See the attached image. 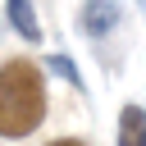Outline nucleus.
<instances>
[{
	"instance_id": "f257e3e1",
	"label": "nucleus",
	"mask_w": 146,
	"mask_h": 146,
	"mask_svg": "<svg viewBox=\"0 0 146 146\" xmlns=\"http://www.w3.org/2000/svg\"><path fill=\"white\" fill-rule=\"evenodd\" d=\"M46 119V78L32 59H5L0 64V137L18 141L36 132Z\"/></svg>"
},
{
	"instance_id": "f03ea898",
	"label": "nucleus",
	"mask_w": 146,
	"mask_h": 146,
	"mask_svg": "<svg viewBox=\"0 0 146 146\" xmlns=\"http://www.w3.org/2000/svg\"><path fill=\"white\" fill-rule=\"evenodd\" d=\"M114 23H119L114 0H87V5H82V32H87V36H105Z\"/></svg>"
},
{
	"instance_id": "7ed1b4c3",
	"label": "nucleus",
	"mask_w": 146,
	"mask_h": 146,
	"mask_svg": "<svg viewBox=\"0 0 146 146\" xmlns=\"http://www.w3.org/2000/svg\"><path fill=\"white\" fill-rule=\"evenodd\" d=\"M119 146H146V110L141 105H123V114H119Z\"/></svg>"
},
{
	"instance_id": "20e7f679",
	"label": "nucleus",
	"mask_w": 146,
	"mask_h": 146,
	"mask_svg": "<svg viewBox=\"0 0 146 146\" xmlns=\"http://www.w3.org/2000/svg\"><path fill=\"white\" fill-rule=\"evenodd\" d=\"M9 5V27L23 36V41H41V23H36V14H32V0H5Z\"/></svg>"
},
{
	"instance_id": "39448f33",
	"label": "nucleus",
	"mask_w": 146,
	"mask_h": 146,
	"mask_svg": "<svg viewBox=\"0 0 146 146\" xmlns=\"http://www.w3.org/2000/svg\"><path fill=\"white\" fill-rule=\"evenodd\" d=\"M46 64H50V68H55V73H64V78H68V82H73V87H78V91H82V87H87V82H82V73H78V68H73V59H64V55H50V59H46Z\"/></svg>"
},
{
	"instance_id": "423d86ee",
	"label": "nucleus",
	"mask_w": 146,
	"mask_h": 146,
	"mask_svg": "<svg viewBox=\"0 0 146 146\" xmlns=\"http://www.w3.org/2000/svg\"><path fill=\"white\" fill-rule=\"evenodd\" d=\"M46 146H87V141H78V137H59V141H46Z\"/></svg>"
}]
</instances>
